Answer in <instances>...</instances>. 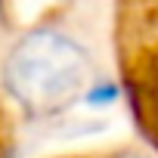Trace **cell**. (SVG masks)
I'll list each match as a JSON object with an SVG mask.
<instances>
[{"mask_svg":"<svg viewBox=\"0 0 158 158\" xmlns=\"http://www.w3.org/2000/svg\"><path fill=\"white\" fill-rule=\"evenodd\" d=\"M90 59L84 47L53 28L28 31L3 62V87L28 115H53L84 90Z\"/></svg>","mask_w":158,"mask_h":158,"instance_id":"1","label":"cell"},{"mask_svg":"<svg viewBox=\"0 0 158 158\" xmlns=\"http://www.w3.org/2000/svg\"><path fill=\"white\" fill-rule=\"evenodd\" d=\"M118 96V90L115 87H87V93H84V99L90 102V106H102V102H112Z\"/></svg>","mask_w":158,"mask_h":158,"instance_id":"2","label":"cell"}]
</instances>
